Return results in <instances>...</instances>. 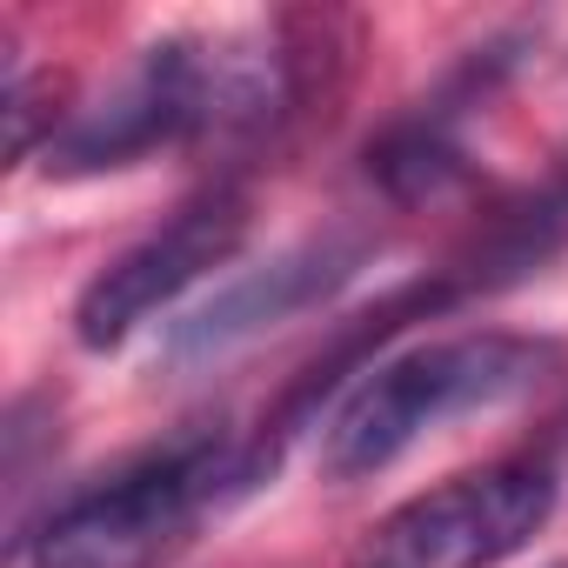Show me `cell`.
<instances>
[{
    "label": "cell",
    "mask_w": 568,
    "mask_h": 568,
    "mask_svg": "<svg viewBox=\"0 0 568 568\" xmlns=\"http://www.w3.org/2000/svg\"><path fill=\"white\" fill-rule=\"evenodd\" d=\"M375 247L355 241V234H328V241H302L288 254H274L247 274H234L227 288H214L194 315H181L168 328V355L174 362H214L227 348H247L254 335L281 328V322H295L322 302H335L348 281L362 274Z\"/></svg>",
    "instance_id": "cell-5"
},
{
    "label": "cell",
    "mask_w": 568,
    "mask_h": 568,
    "mask_svg": "<svg viewBox=\"0 0 568 568\" xmlns=\"http://www.w3.org/2000/svg\"><path fill=\"white\" fill-rule=\"evenodd\" d=\"M555 362H561L555 342L495 335V328L488 335H448V342H422L408 355H388L335 408V422L322 435V468H328V481H368V475L395 468L442 422L475 415V408H495V402H515Z\"/></svg>",
    "instance_id": "cell-1"
},
{
    "label": "cell",
    "mask_w": 568,
    "mask_h": 568,
    "mask_svg": "<svg viewBox=\"0 0 568 568\" xmlns=\"http://www.w3.org/2000/svg\"><path fill=\"white\" fill-rule=\"evenodd\" d=\"M368 174L395 201H435L442 187L462 181V148H455V134H448L442 114H415V121L388 128L382 148H368Z\"/></svg>",
    "instance_id": "cell-6"
},
{
    "label": "cell",
    "mask_w": 568,
    "mask_h": 568,
    "mask_svg": "<svg viewBox=\"0 0 568 568\" xmlns=\"http://www.w3.org/2000/svg\"><path fill=\"white\" fill-rule=\"evenodd\" d=\"M548 515H555L548 462H488L475 475H455L402 501L368 535L355 568H495L521 555Z\"/></svg>",
    "instance_id": "cell-3"
},
{
    "label": "cell",
    "mask_w": 568,
    "mask_h": 568,
    "mask_svg": "<svg viewBox=\"0 0 568 568\" xmlns=\"http://www.w3.org/2000/svg\"><path fill=\"white\" fill-rule=\"evenodd\" d=\"M254 475V448H234L227 435H181L61 501L41 535H28V568H161L187 528Z\"/></svg>",
    "instance_id": "cell-2"
},
{
    "label": "cell",
    "mask_w": 568,
    "mask_h": 568,
    "mask_svg": "<svg viewBox=\"0 0 568 568\" xmlns=\"http://www.w3.org/2000/svg\"><path fill=\"white\" fill-rule=\"evenodd\" d=\"M247 241V194L241 187H207L194 194L174 221H161L154 234H141L128 254H114L74 302V335L81 348H121L148 315H161L168 302H181L201 274H214L221 261H234V247Z\"/></svg>",
    "instance_id": "cell-4"
}]
</instances>
